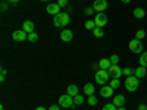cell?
<instances>
[{
    "label": "cell",
    "instance_id": "obj_1",
    "mask_svg": "<svg viewBox=\"0 0 147 110\" xmlns=\"http://www.w3.org/2000/svg\"><path fill=\"white\" fill-rule=\"evenodd\" d=\"M69 23V15L66 13V12H60V13H57L53 19V25L56 28H63L66 27Z\"/></svg>",
    "mask_w": 147,
    "mask_h": 110
},
{
    "label": "cell",
    "instance_id": "obj_2",
    "mask_svg": "<svg viewBox=\"0 0 147 110\" xmlns=\"http://www.w3.org/2000/svg\"><path fill=\"white\" fill-rule=\"evenodd\" d=\"M138 84H140V78H137L136 75L127 76V79H125V88H127V91L134 93V91H137Z\"/></svg>",
    "mask_w": 147,
    "mask_h": 110
},
{
    "label": "cell",
    "instance_id": "obj_3",
    "mask_svg": "<svg viewBox=\"0 0 147 110\" xmlns=\"http://www.w3.org/2000/svg\"><path fill=\"white\" fill-rule=\"evenodd\" d=\"M94 79L97 84H100V85H106L109 81H110V75H109V72L105 70V69H99L96 72V75H94Z\"/></svg>",
    "mask_w": 147,
    "mask_h": 110
},
{
    "label": "cell",
    "instance_id": "obj_4",
    "mask_svg": "<svg viewBox=\"0 0 147 110\" xmlns=\"http://www.w3.org/2000/svg\"><path fill=\"white\" fill-rule=\"evenodd\" d=\"M59 106H60V107H65V109L74 107V106H75V103H74V97L65 93L63 95L59 97Z\"/></svg>",
    "mask_w": 147,
    "mask_h": 110
},
{
    "label": "cell",
    "instance_id": "obj_5",
    "mask_svg": "<svg viewBox=\"0 0 147 110\" xmlns=\"http://www.w3.org/2000/svg\"><path fill=\"white\" fill-rule=\"evenodd\" d=\"M128 47H129V50L132 53H136V54H141L143 53V44H141V40H137V38H134L128 43Z\"/></svg>",
    "mask_w": 147,
    "mask_h": 110
},
{
    "label": "cell",
    "instance_id": "obj_6",
    "mask_svg": "<svg viewBox=\"0 0 147 110\" xmlns=\"http://www.w3.org/2000/svg\"><path fill=\"white\" fill-rule=\"evenodd\" d=\"M107 72H109L110 78H116V79H119L122 75H124V72H122V68H119L118 65H112V66L107 69Z\"/></svg>",
    "mask_w": 147,
    "mask_h": 110
},
{
    "label": "cell",
    "instance_id": "obj_7",
    "mask_svg": "<svg viewBox=\"0 0 147 110\" xmlns=\"http://www.w3.org/2000/svg\"><path fill=\"white\" fill-rule=\"evenodd\" d=\"M94 22H96V27L97 28H103L106 23H107V16L105 15V12H100L94 16Z\"/></svg>",
    "mask_w": 147,
    "mask_h": 110
},
{
    "label": "cell",
    "instance_id": "obj_8",
    "mask_svg": "<svg viewBox=\"0 0 147 110\" xmlns=\"http://www.w3.org/2000/svg\"><path fill=\"white\" fill-rule=\"evenodd\" d=\"M12 38L15 41H25V40H28V34L24 30H18V31L12 32Z\"/></svg>",
    "mask_w": 147,
    "mask_h": 110
},
{
    "label": "cell",
    "instance_id": "obj_9",
    "mask_svg": "<svg viewBox=\"0 0 147 110\" xmlns=\"http://www.w3.org/2000/svg\"><path fill=\"white\" fill-rule=\"evenodd\" d=\"M93 7H94V10L97 12V13H100V12H105L107 9V2L106 0H94Z\"/></svg>",
    "mask_w": 147,
    "mask_h": 110
},
{
    "label": "cell",
    "instance_id": "obj_10",
    "mask_svg": "<svg viewBox=\"0 0 147 110\" xmlns=\"http://www.w3.org/2000/svg\"><path fill=\"white\" fill-rule=\"evenodd\" d=\"M100 95L105 97V99H109V97H112V95H113V88L110 87V85H102Z\"/></svg>",
    "mask_w": 147,
    "mask_h": 110
},
{
    "label": "cell",
    "instance_id": "obj_11",
    "mask_svg": "<svg viewBox=\"0 0 147 110\" xmlns=\"http://www.w3.org/2000/svg\"><path fill=\"white\" fill-rule=\"evenodd\" d=\"M60 9H62V7H60L57 3H50V5L47 6L46 10H47L49 15H55V16H56L57 13H60Z\"/></svg>",
    "mask_w": 147,
    "mask_h": 110
},
{
    "label": "cell",
    "instance_id": "obj_12",
    "mask_svg": "<svg viewBox=\"0 0 147 110\" xmlns=\"http://www.w3.org/2000/svg\"><path fill=\"white\" fill-rule=\"evenodd\" d=\"M72 38H74V34H72L71 30H63L62 32H60V40H62V41L68 43V41H71Z\"/></svg>",
    "mask_w": 147,
    "mask_h": 110
},
{
    "label": "cell",
    "instance_id": "obj_13",
    "mask_svg": "<svg viewBox=\"0 0 147 110\" xmlns=\"http://www.w3.org/2000/svg\"><path fill=\"white\" fill-rule=\"evenodd\" d=\"M116 107H124V104H125V97L122 95V94H118V95H115L113 97V101H112Z\"/></svg>",
    "mask_w": 147,
    "mask_h": 110
},
{
    "label": "cell",
    "instance_id": "obj_14",
    "mask_svg": "<svg viewBox=\"0 0 147 110\" xmlns=\"http://www.w3.org/2000/svg\"><path fill=\"white\" fill-rule=\"evenodd\" d=\"M22 30L25 31L27 34L34 32V22H32V21H25V22L22 23Z\"/></svg>",
    "mask_w": 147,
    "mask_h": 110
},
{
    "label": "cell",
    "instance_id": "obj_15",
    "mask_svg": "<svg viewBox=\"0 0 147 110\" xmlns=\"http://www.w3.org/2000/svg\"><path fill=\"white\" fill-rule=\"evenodd\" d=\"M132 15H134V18H137V19H143L146 16V10L141 9V7H136L134 12H132Z\"/></svg>",
    "mask_w": 147,
    "mask_h": 110
},
{
    "label": "cell",
    "instance_id": "obj_16",
    "mask_svg": "<svg viewBox=\"0 0 147 110\" xmlns=\"http://www.w3.org/2000/svg\"><path fill=\"white\" fill-rule=\"evenodd\" d=\"M134 75H136L137 78H144L147 75V69L144 66H140V68H137L136 70H134Z\"/></svg>",
    "mask_w": 147,
    "mask_h": 110
},
{
    "label": "cell",
    "instance_id": "obj_17",
    "mask_svg": "<svg viewBox=\"0 0 147 110\" xmlns=\"http://www.w3.org/2000/svg\"><path fill=\"white\" fill-rule=\"evenodd\" d=\"M78 87L77 85H68V88H66V94H69V95H72V97H75V95H78Z\"/></svg>",
    "mask_w": 147,
    "mask_h": 110
},
{
    "label": "cell",
    "instance_id": "obj_18",
    "mask_svg": "<svg viewBox=\"0 0 147 110\" xmlns=\"http://www.w3.org/2000/svg\"><path fill=\"white\" fill-rule=\"evenodd\" d=\"M99 66H100V69L107 70L110 66H112V62H110V59H102L100 62H99Z\"/></svg>",
    "mask_w": 147,
    "mask_h": 110
},
{
    "label": "cell",
    "instance_id": "obj_19",
    "mask_svg": "<svg viewBox=\"0 0 147 110\" xmlns=\"http://www.w3.org/2000/svg\"><path fill=\"white\" fill-rule=\"evenodd\" d=\"M84 93L87 94V95H93L94 94V85L91 82H87L84 85Z\"/></svg>",
    "mask_w": 147,
    "mask_h": 110
},
{
    "label": "cell",
    "instance_id": "obj_20",
    "mask_svg": "<svg viewBox=\"0 0 147 110\" xmlns=\"http://www.w3.org/2000/svg\"><path fill=\"white\" fill-rule=\"evenodd\" d=\"M109 85H110V87H112L113 90H116V88H119V87H121V81H119V79H116V78H110Z\"/></svg>",
    "mask_w": 147,
    "mask_h": 110
},
{
    "label": "cell",
    "instance_id": "obj_21",
    "mask_svg": "<svg viewBox=\"0 0 147 110\" xmlns=\"http://www.w3.org/2000/svg\"><path fill=\"white\" fill-rule=\"evenodd\" d=\"M140 66H144V68H147V52H143L141 53V56H140Z\"/></svg>",
    "mask_w": 147,
    "mask_h": 110
},
{
    "label": "cell",
    "instance_id": "obj_22",
    "mask_svg": "<svg viewBox=\"0 0 147 110\" xmlns=\"http://www.w3.org/2000/svg\"><path fill=\"white\" fill-rule=\"evenodd\" d=\"M93 34H94V37H97V38H102L105 32H103V28H97V27H96V28L93 30Z\"/></svg>",
    "mask_w": 147,
    "mask_h": 110
},
{
    "label": "cell",
    "instance_id": "obj_23",
    "mask_svg": "<svg viewBox=\"0 0 147 110\" xmlns=\"http://www.w3.org/2000/svg\"><path fill=\"white\" fill-rule=\"evenodd\" d=\"M94 28H96V22L94 21H87V22H85V30L93 31Z\"/></svg>",
    "mask_w": 147,
    "mask_h": 110
},
{
    "label": "cell",
    "instance_id": "obj_24",
    "mask_svg": "<svg viewBox=\"0 0 147 110\" xmlns=\"http://www.w3.org/2000/svg\"><path fill=\"white\" fill-rule=\"evenodd\" d=\"M74 103H75L77 106H80V104H82V103H84V97H82L81 94H78V95H75V97H74Z\"/></svg>",
    "mask_w": 147,
    "mask_h": 110
},
{
    "label": "cell",
    "instance_id": "obj_25",
    "mask_svg": "<svg viewBox=\"0 0 147 110\" xmlns=\"http://www.w3.org/2000/svg\"><path fill=\"white\" fill-rule=\"evenodd\" d=\"M87 103H88V106H96V104H97V99H96L94 94H93V95H88Z\"/></svg>",
    "mask_w": 147,
    "mask_h": 110
},
{
    "label": "cell",
    "instance_id": "obj_26",
    "mask_svg": "<svg viewBox=\"0 0 147 110\" xmlns=\"http://www.w3.org/2000/svg\"><path fill=\"white\" fill-rule=\"evenodd\" d=\"M37 40H38V35H37L35 32H30V34H28V41H31V43H35Z\"/></svg>",
    "mask_w": 147,
    "mask_h": 110
},
{
    "label": "cell",
    "instance_id": "obj_27",
    "mask_svg": "<svg viewBox=\"0 0 147 110\" xmlns=\"http://www.w3.org/2000/svg\"><path fill=\"white\" fill-rule=\"evenodd\" d=\"M93 12H94V7H93V6H85V7H84V13L87 15V16L93 15Z\"/></svg>",
    "mask_w": 147,
    "mask_h": 110
},
{
    "label": "cell",
    "instance_id": "obj_28",
    "mask_svg": "<svg viewBox=\"0 0 147 110\" xmlns=\"http://www.w3.org/2000/svg\"><path fill=\"white\" fill-rule=\"evenodd\" d=\"M146 37V31H143V30H138L137 32H136V38L137 40H143Z\"/></svg>",
    "mask_w": 147,
    "mask_h": 110
},
{
    "label": "cell",
    "instance_id": "obj_29",
    "mask_svg": "<svg viewBox=\"0 0 147 110\" xmlns=\"http://www.w3.org/2000/svg\"><path fill=\"white\" fill-rule=\"evenodd\" d=\"M103 110H118V107L113 103H107V104L103 106Z\"/></svg>",
    "mask_w": 147,
    "mask_h": 110
},
{
    "label": "cell",
    "instance_id": "obj_30",
    "mask_svg": "<svg viewBox=\"0 0 147 110\" xmlns=\"http://www.w3.org/2000/svg\"><path fill=\"white\" fill-rule=\"evenodd\" d=\"M109 59H110V62H112V65H118L119 63V56L118 54H112Z\"/></svg>",
    "mask_w": 147,
    "mask_h": 110
},
{
    "label": "cell",
    "instance_id": "obj_31",
    "mask_svg": "<svg viewBox=\"0 0 147 110\" xmlns=\"http://www.w3.org/2000/svg\"><path fill=\"white\" fill-rule=\"evenodd\" d=\"M122 72H124V75H125V76H131V75H134V70H132L131 68H124V69H122Z\"/></svg>",
    "mask_w": 147,
    "mask_h": 110
},
{
    "label": "cell",
    "instance_id": "obj_32",
    "mask_svg": "<svg viewBox=\"0 0 147 110\" xmlns=\"http://www.w3.org/2000/svg\"><path fill=\"white\" fill-rule=\"evenodd\" d=\"M56 3L62 7V9H66V7H68V0H57Z\"/></svg>",
    "mask_w": 147,
    "mask_h": 110
},
{
    "label": "cell",
    "instance_id": "obj_33",
    "mask_svg": "<svg viewBox=\"0 0 147 110\" xmlns=\"http://www.w3.org/2000/svg\"><path fill=\"white\" fill-rule=\"evenodd\" d=\"M0 72H2V75H0V82H3V81H5V76H6V73H7V70H6L5 68H2V70H0Z\"/></svg>",
    "mask_w": 147,
    "mask_h": 110
},
{
    "label": "cell",
    "instance_id": "obj_34",
    "mask_svg": "<svg viewBox=\"0 0 147 110\" xmlns=\"http://www.w3.org/2000/svg\"><path fill=\"white\" fill-rule=\"evenodd\" d=\"M6 10H7V3L2 2V12H6Z\"/></svg>",
    "mask_w": 147,
    "mask_h": 110
},
{
    "label": "cell",
    "instance_id": "obj_35",
    "mask_svg": "<svg viewBox=\"0 0 147 110\" xmlns=\"http://www.w3.org/2000/svg\"><path fill=\"white\" fill-rule=\"evenodd\" d=\"M137 110H147V106H146V104H140V106L137 107Z\"/></svg>",
    "mask_w": 147,
    "mask_h": 110
},
{
    "label": "cell",
    "instance_id": "obj_36",
    "mask_svg": "<svg viewBox=\"0 0 147 110\" xmlns=\"http://www.w3.org/2000/svg\"><path fill=\"white\" fill-rule=\"evenodd\" d=\"M49 110H60V109H59V106L53 104V106H50V107H49Z\"/></svg>",
    "mask_w": 147,
    "mask_h": 110
},
{
    "label": "cell",
    "instance_id": "obj_37",
    "mask_svg": "<svg viewBox=\"0 0 147 110\" xmlns=\"http://www.w3.org/2000/svg\"><path fill=\"white\" fill-rule=\"evenodd\" d=\"M99 68H100L99 65H93V66H91V70H96V72H97V70H99Z\"/></svg>",
    "mask_w": 147,
    "mask_h": 110
},
{
    "label": "cell",
    "instance_id": "obj_38",
    "mask_svg": "<svg viewBox=\"0 0 147 110\" xmlns=\"http://www.w3.org/2000/svg\"><path fill=\"white\" fill-rule=\"evenodd\" d=\"M7 2H9V3H12V5H16V3H19V2H21V0H7Z\"/></svg>",
    "mask_w": 147,
    "mask_h": 110
},
{
    "label": "cell",
    "instance_id": "obj_39",
    "mask_svg": "<svg viewBox=\"0 0 147 110\" xmlns=\"http://www.w3.org/2000/svg\"><path fill=\"white\" fill-rule=\"evenodd\" d=\"M35 110H49V109H46V107H37Z\"/></svg>",
    "mask_w": 147,
    "mask_h": 110
},
{
    "label": "cell",
    "instance_id": "obj_40",
    "mask_svg": "<svg viewBox=\"0 0 147 110\" xmlns=\"http://www.w3.org/2000/svg\"><path fill=\"white\" fill-rule=\"evenodd\" d=\"M121 2H122V3H125V5H127V3H129V2H131V0H121Z\"/></svg>",
    "mask_w": 147,
    "mask_h": 110
},
{
    "label": "cell",
    "instance_id": "obj_41",
    "mask_svg": "<svg viewBox=\"0 0 147 110\" xmlns=\"http://www.w3.org/2000/svg\"><path fill=\"white\" fill-rule=\"evenodd\" d=\"M118 110H127L125 107H118Z\"/></svg>",
    "mask_w": 147,
    "mask_h": 110
},
{
    "label": "cell",
    "instance_id": "obj_42",
    "mask_svg": "<svg viewBox=\"0 0 147 110\" xmlns=\"http://www.w3.org/2000/svg\"><path fill=\"white\" fill-rule=\"evenodd\" d=\"M0 110H5V106L2 104V106H0Z\"/></svg>",
    "mask_w": 147,
    "mask_h": 110
},
{
    "label": "cell",
    "instance_id": "obj_43",
    "mask_svg": "<svg viewBox=\"0 0 147 110\" xmlns=\"http://www.w3.org/2000/svg\"><path fill=\"white\" fill-rule=\"evenodd\" d=\"M41 2H49V0H41Z\"/></svg>",
    "mask_w": 147,
    "mask_h": 110
}]
</instances>
